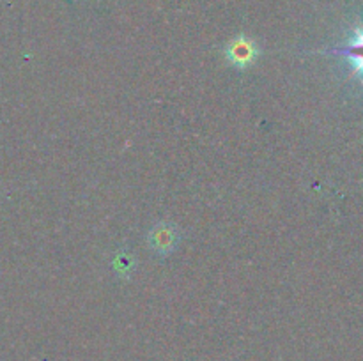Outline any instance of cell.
I'll return each instance as SVG.
<instances>
[{"instance_id": "obj_2", "label": "cell", "mask_w": 363, "mask_h": 361, "mask_svg": "<svg viewBox=\"0 0 363 361\" xmlns=\"http://www.w3.org/2000/svg\"><path fill=\"white\" fill-rule=\"evenodd\" d=\"M330 53L350 59L353 62V74H360L363 78V28L354 32L350 45L330 50Z\"/></svg>"}, {"instance_id": "obj_1", "label": "cell", "mask_w": 363, "mask_h": 361, "mask_svg": "<svg viewBox=\"0 0 363 361\" xmlns=\"http://www.w3.org/2000/svg\"><path fill=\"white\" fill-rule=\"evenodd\" d=\"M225 55L233 66L240 67V69H247V67L250 66V64H254V60L257 59L259 50L257 45H255L252 39L240 35V38H236L234 41L229 42V46H227L225 50Z\"/></svg>"}, {"instance_id": "obj_3", "label": "cell", "mask_w": 363, "mask_h": 361, "mask_svg": "<svg viewBox=\"0 0 363 361\" xmlns=\"http://www.w3.org/2000/svg\"><path fill=\"white\" fill-rule=\"evenodd\" d=\"M176 230L170 225H158L151 232V244L158 253H169L176 244Z\"/></svg>"}]
</instances>
